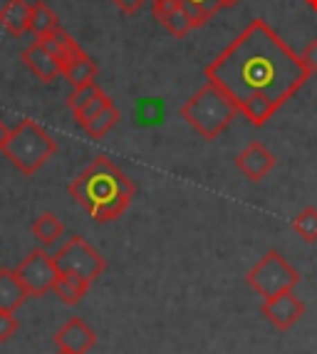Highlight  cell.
<instances>
[{
	"label": "cell",
	"instance_id": "cell-23",
	"mask_svg": "<svg viewBox=\"0 0 317 354\" xmlns=\"http://www.w3.org/2000/svg\"><path fill=\"white\" fill-rule=\"evenodd\" d=\"M105 89L100 87L97 82H89V84H82V87H72L70 97H67V106L72 109V114L80 112L89 100H94L97 95H102Z\"/></svg>",
	"mask_w": 317,
	"mask_h": 354
},
{
	"label": "cell",
	"instance_id": "cell-30",
	"mask_svg": "<svg viewBox=\"0 0 317 354\" xmlns=\"http://www.w3.org/2000/svg\"><path fill=\"white\" fill-rule=\"evenodd\" d=\"M305 6L310 8V10H315V12H317V0H305Z\"/></svg>",
	"mask_w": 317,
	"mask_h": 354
},
{
	"label": "cell",
	"instance_id": "cell-1",
	"mask_svg": "<svg viewBox=\"0 0 317 354\" xmlns=\"http://www.w3.org/2000/svg\"><path fill=\"white\" fill-rule=\"evenodd\" d=\"M238 104L251 97H265L282 106L305 87L310 75L288 42L263 18L251 20L241 35L203 70Z\"/></svg>",
	"mask_w": 317,
	"mask_h": 354
},
{
	"label": "cell",
	"instance_id": "cell-28",
	"mask_svg": "<svg viewBox=\"0 0 317 354\" xmlns=\"http://www.w3.org/2000/svg\"><path fill=\"white\" fill-rule=\"evenodd\" d=\"M8 136H10V129H8V124L0 119V151L6 149V144H8Z\"/></svg>",
	"mask_w": 317,
	"mask_h": 354
},
{
	"label": "cell",
	"instance_id": "cell-24",
	"mask_svg": "<svg viewBox=\"0 0 317 354\" xmlns=\"http://www.w3.org/2000/svg\"><path fill=\"white\" fill-rule=\"evenodd\" d=\"M109 95H105V92H102V95H97L94 97V100H89L87 104L82 106V109H80V112H75V122H77V127H84L89 122V119H94L97 117V114L102 112V109H105L107 104H109Z\"/></svg>",
	"mask_w": 317,
	"mask_h": 354
},
{
	"label": "cell",
	"instance_id": "cell-2",
	"mask_svg": "<svg viewBox=\"0 0 317 354\" xmlns=\"http://www.w3.org/2000/svg\"><path fill=\"white\" fill-rule=\"evenodd\" d=\"M67 191L97 223L117 221L136 196L134 181L105 153L77 174Z\"/></svg>",
	"mask_w": 317,
	"mask_h": 354
},
{
	"label": "cell",
	"instance_id": "cell-16",
	"mask_svg": "<svg viewBox=\"0 0 317 354\" xmlns=\"http://www.w3.org/2000/svg\"><path fill=\"white\" fill-rule=\"evenodd\" d=\"M89 280H84L82 275L75 272H57V280L53 285V292L65 302L67 307H75L84 300V295L89 292Z\"/></svg>",
	"mask_w": 317,
	"mask_h": 354
},
{
	"label": "cell",
	"instance_id": "cell-10",
	"mask_svg": "<svg viewBox=\"0 0 317 354\" xmlns=\"http://www.w3.org/2000/svg\"><path fill=\"white\" fill-rule=\"evenodd\" d=\"M20 57H23V65L28 67L40 82L50 84V82H55L57 77H62V62H60V57L55 53H50L40 40L28 45Z\"/></svg>",
	"mask_w": 317,
	"mask_h": 354
},
{
	"label": "cell",
	"instance_id": "cell-13",
	"mask_svg": "<svg viewBox=\"0 0 317 354\" xmlns=\"http://www.w3.org/2000/svg\"><path fill=\"white\" fill-rule=\"evenodd\" d=\"M97 75H100V70L94 65V59L89 57L82 48L77 50L70 59H65V65H62V77H65L72 87H82V84L97 82Z\"/></svg>",
	"mask_w": 317,
	"mask_h": 354
},
{
	"label": "cell",
	"instance_id": "cell-31",
	"mask_svg": "<svg viewBox=\"0 0 317 354\" xmlns=\"http://www.w3.org/2000/svg\"><path fill=\"white\" fill-rule=\"evenodd\" d=\"M55 354H75V352H67V349H57Z\"/></svg>",
	"mask_w": 317,
	"mask_h": 354
},
{
	"label": "cell",
	"instance_id": "cell-12",
	"mask_svg": "<svg viewBox=\"0 0 317 354\" xmlns=\"http://www.w3.org/2000/svg\"><path fill=\"white\" fill-rule=\"evenodd\" d=\"M152 15L179 40L194 30V25H191L186 10L181 6V0H152Z\"/></svg>",
	"mask_w": 317,
	"mask_h": 354
},
{
	"label": "cell",
	"instance_id": "cell-4",
	"mask_svg": "<svg viewBox=\"0 0 317 354\" xmlns=\"http://www.w3.org/2000/svg\"><path fill=\"white\" fill-rule=\"evenodd\" d=\"M3 153H6V159L20 174L35 176L42 166L57 153V142L37 122L23 119L18 127L10 129V136H8V144L3 149Z\"/></svg>",
	"mask_w": 317,
	"mask_h": 354
},
{
	"label": "cell",
	"instance_id": "cell-25",
	"mask_svg": "<svg viewBox=\"0 0 317 354\" xmlns=\"http://www.w3.org/2000/svg\"><path fill=\"white\" fill-rule=\"evenodd\" d=\"M18 330H20V319L15 317V313H6V310H0V344L8 342V339H12Z\"/></svg>",
	"mask_w": 317,
	"mask_h": 354
},
{
	"label": "cell",
	"instance_id": "cell-3",
	"mask_svg": "<svg viewBox=\"0 0 317 354\" xmlns=\"http://www.w3.org/2000/svg\"><path fill=\"white\" fill-rule=\"evenodd\" d=\"M238 114H241L238 102L221 84L208 82V80L181 106V119L201 139H206V142L218 139V136L233 124V119Z\"/></svg>",
	"mask_w": 317,
	"mask_h": 354
},
{
	"label": "cell",
	"instance_id": "cell-9",
	"mask_svg": "<svg viewBox=\"0 0 317 354\" xmlns=\"http://www.w3.org/2000/svg\"><path fill=\"white\" fill-rule=\"evenodd\" d=\"M235 169L243 174L251 183H260L268 174L275 169V156L263 142H251L243 151L235 153Z\"/></svg>",
	"mask_w": 317,
	"mask_h": 354
},
{
	"label": "cell",
	"instance_id": "cell-21",
	"mask_svg": "<svg viewBox=\"0 0 317 354\" xmlns=\"http://www.w3.org/2000/svg\"><path fill=\"white\" fill-rule=\"evenodd\" d=\"M181 6L186 10L188 20H191V25H194V30L203 28L216 12H221V6L216 0H181Z\"/></svg>",
	"mask_w": 317,
	"mask_h": 354
},
{
	"label": "cell",
	"instance_id": "cell-7",
	"mask_svg": "<svg viewBox=\"0 0 317 354\" xmlns=\"http://www.w3.org/2000/svg\"><path fill=\"white\" fill-rule=\"evenodd\" d=\"M15 275L20 278L23 288L28 290L30 297H42L47 292H53V285L57 280V266H55L53 255L47 253V248H35L30 250L18 268H12Z\"/></svg>",
	"mask_w": 317,
	"mask_h": 354
},
{
	"label": "cell",
	"instance_id": "cell-15",
	"mask_svg": "<svg viewBox=\"0 0 317 354\" xmlns=\"http://www.w3.org/2000/svg\"><path fill=\"white\" fill-rule=\"evenodd\" d=\"M28 290L23 288L20 278L10 268H0V310L6 313H15L18 307L25 305L28 300Z\"/></svg>",
	"mask_w": 317,
	"mask_h": 354
},
{
	"label": "cell",
	"instance_id": "cell-5",
	"mask_svg": "<svg viewBox=\"0 0 317 354\" xmlns=\"http://www.w3.org/2000/svg\"><path fill=\"white\" fill-rule=\"evenodd\" d=\"M302 280V275L298 272V268L290 266V260L285 258L278 250H268L263 258L246 272V283L248 288L260 297V300H268V297H275L280 292H288L295 290Z\"/></svg>",
	"mask_w": 317,
	"mask_h": 354
},
{
	"label": "cell",
	"instance_id": "cell-17",
	"mask_svg": "<svg viewBox=\"0 0 317 354\" xmlns=\"http://www.w3.org/2000/svg\"><path fill=\"white\" fill-rule=\"evenodd\" d=\"M30 230H33V236L37 238V243H40L42 248H53V245L60 243V238L65 236V223L53 211H45L33 221Z\"/></svg>",
	"mask_w": 317,
	"mask_h": 354
},
{
	"label": "cell",
	"instance_id": "cell-29",
	"mask_svg": "<svg viewBox=\"0 0 317 354\" xmlns=\"http://www.w3.org/2000/svg\"><path fill=\"white\" fill-rule=\"evenodd\" d=\"M218 6H221V10H226V8H233V6H238L241 0H216Z\"/></svg>",
	"mask_w": 317,
	"mask_h": 354
},
{
	"label": "cell",
	"instance_id": "cell-27",
	"mask_svg": "<svg viewBox=\"0 0 317 354\" xmlns=\"http://www.w3.org/2000/svg\"><path fill=\"white\" fill-rule=\"evenodd\" d=\"M147 3H152V0H112V6L119 8V12H124V15H136Z\"/></svg>",
	"mask_w": 317,
	"mask_h": 354
},
{
	"label": "cell",
	"instance_id": "cell-19",
	"mask_svg": "<svg viewBox=\"0 0 317 354\" xmlns=\"http://www.w3.org/2000/svg\"><path fill=\"white\" fill-rule=\"evenodd\" d=\"M238 109H241V114L253 127H265L280 106L273 104V102L265 100V97H251V100H243L241 104H238Z\"/></svg>",
	"mask_w": 317,
	"mask_h": 354
},
{
	"label": "cell",
	"instance_id": "cell-11",
	"mask_svg": "<svg viewBox=\"0 0 317 354\" xmlns=\"http://www.w3.org/2000/svg\"><path fill=\"white\" fill-rule=\"evenodd\" d=\"M55 347L67 349V352L75 354H87L89 349L97 344V335H94L92 327L80 317H70L65 325L55 332Z\"/></svg>",
	"mask_w": 317,
	"mask_h": 354
},
{
	"label": "cell",
	"instance_id": "cell-26",
	"mask_svg": "<svg viewBox=\"0 0 317 354\" xmlns=\"http://www.w3.org/2000/svg\"><path fill=\"white\" fill-rule=\"evenodd\" d=\"M300 62H302V67L307 70V75H317V37L315 40H310L305 45V50L300 53Z\"/></svg>",
	"mask_w": 317,
	"mask_h": 354
},
{
	"label": "cell",
	"instance_id": "cell-6",
	"mask_svg": "<svg viewBox=\"0 0 317 354\" xmlns=\"http://www.w3.org/2000/svg\"><path fill=\"white\" fill-rule=\"evenodd\" d=\"M53 260L60 272H75V275H82L89 283L102 278L107 270V258L97 248H92L82 236L67 238L60 245L57 253L53 255Z\"/></svg>",
	"mask_w": 317,
	"mask_h": 354
},
{
	"label": "cell",
	"instance_id": "cell-20",
	"mask_svg": "<svg viewBox=\"0 0 317 354\" xmlns=\"http://www.w3.org/2000/svg\"><path fill=\"white\" fill-rule=\"evenodd\" d=\"M119 119H122V114H119V109L114 106V102H109V104L102 109L100 114L94 119H89L87 124L82 127L84 131H87L92 139H102L105 134H109V131L114 129V127L119 124Z\"/></svg>",
	"mask_w": 317,
	"mask_h": 354
},
{
	"label": "cell",
	"instance_id": "cell-8",
	"mask_svg": "<svg viewBox=\"0 0 317 354\" xmlns=\"http://www.w3.org/2000/svg\"><path fill=\"white\" fill-rule=\"evenodd\" d=\"M260 310L268 317V322L280 332H288L290 327H295L307 313L305 302L295 295V290L280 292V295L268 297V300H260Z\"/></svg>",
	"mask_w": 317,
	"mask_h": 354
},
{
	"label": "cell",
	"instance_id": "cell-14",
	"mask_svg": "<svg viewBox=\"0 0 317 354\" xmlns=\"http://www.w3.org/2000/svg\"><path fill=\"white\" fill-rule=\"evenodd\" d=\"M0 25L12 37H23L30 32V3L28 0H8L0 8Z\"/></svg>",
	"mask_w": 317,
	"mask_h": 354
},
{
	"label": "cell",
	"instance_id": "cell-22",
	"mask_svg": "<svg viewBox=\"0 0 317 354\" xmlns=\"http://www.w3.org/2000/svg\"><path fill=\"white\" fill-rule=\"evenodd\" d=\"M290 228L298 233V238H302L305 243H317V208L307 206L298 213L290 223Z\"/></svg>",
	"mask_w": 317,
	"mask_h": 354
},
{
	"label": "cell",
	"instance_id": "cell-18",
	"mask_svg": "<svg viewBox=\"0 0 317 354\" xmlns=\"http://www.w3.org/2000/svg\"><path fill=\"white\" fill-rule=\"evenodd\" d=\"M57 28H62L57 20V12L47 6V3L37 0V3L30 6V32L35 35V40H45V37L53 35Z\"/></svg>",
	"mask_w": 317,
	"mask_h": 354
}]
</instances>
